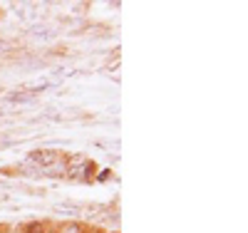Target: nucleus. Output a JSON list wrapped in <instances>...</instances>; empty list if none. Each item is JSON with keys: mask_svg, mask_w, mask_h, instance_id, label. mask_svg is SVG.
Instances as JSON below:
<instances>
[{"mask_svg": "<svg viewBox=\"0 0 248 233\" xmlns=\"http://www.w3.org/2000/svg\"><path fill=\"white\" fill-rule=\"evenodd\" d=\"M30 35L37 37V40H52V37H55V30H50V28H45V25H35V28L30 30Z\"/></svg>", "mask_w": 248, "mask_h": 233, "instance_id": "obj_2", "label": "nucleus"}, {"mask_svg": "<svg viewBox=\"0 0 248 233\" xmlns=\"http://www.w3.org/2000/svg\"><path fill=\"white\" fill-rule=\"evenodd\" d=\"M92 144L99 146V149H119V141H114V139H112V141H109V139H94Z\"/></svg>", "mask_w": 248, "mask_h": 233, "instance_id": "obj_6", "label": "nucleus"}, {"mask_svg": "<svg viewBox=\"0 0 248 233\" xmlns=\"http://www.w3.org/2000/svg\"><path fill=\"white\" fill-rule=\"evenodd\" d=\"M28 161L35 164L37 169H43V171H47V169L60 164V152L57 149H32L28 154Z\"/></svg>", "mask_w": 248, "mask_h": 233, "instance_id": "obj_1", "label": "nucleus"}, {"mask_svg": "<svg viewBox=\"0 0 248 233\" xmlns=\"http://www.w3.org/2000/svg\"><path fill=\"white\" fill-rule=\"evenodd\" d=\"M87 8H90V3H75L72 5V13H85Z\"/></svg>", "mask_w": 248, "mask_h": 233, "instance_id": "obj_7", "label": "nucleus"}, {"mask_svg": "<svg viewBox=\"0 0 248 233\" xmlns=\"http://www.w3.org/2000/svg\"><path fill=\"white\" fill-rule=\"evenodd\" d=\"M57 233H85V228H82V223H77V221H65L57 228Z\"/></svg>", "mask_w": 248, "mask_h": 233, "instance_id": "obj_3", "label": "nucleus"}, {"mask_svg": "<svg viewBox=\"0 0 248 233\" xmlns=\"http://www.w3.org/2000/svg\"><path fill=\"white\" fill-rule=\"evenodd\" d=\"M20 174H25V176H45L43 169H37V166L30 164V161H25L23 166H20Z\"/></svg>", "mask_w": 248, "mask_h": 233, "instance_id": "obj_4", "label": "nucleus"}, {"mask_svg": "<svg viewBox=\"0 0 248 233\" xmlns=\"http://www.w3.org/2000/svg\"><path fill=\"white\" fill-rule=\"evenodd\" d=\"M0 114H5V107H3V104H0Z\"/></svg>", "mask_w": 248, "mask_h": 233, "instance_id": "obj_8", "label": "nucleus"}, {"mask_svg": "<svg viewBox=\"0 0 248 233\" xmlns=\"http://www.w3.org/2000/svg\"><path fill=\"white\" fill-rule=\"evenodd\" d=\"M0 47H3V42H0Z\"/></svg>", "mask_w": 248, "mask_h": 233, "instance_id": "obj_9", "label": "nucleus"}, {"mask_svg": "<svg viewBox=\"0 0 248 233\" xmlns=\"http://www.w3.org/2000/svg\"><path fill=\"white\" fill-rule=\"evenodd\" d=\"M23 233H45V223H43V221H30V223L23 228Z\"/></svg>", "mask_w": 248, "mask_h": 233, "instance_id": "obj_5", "label": "nucleus"}]
</instances>
